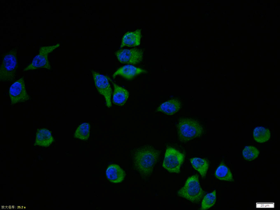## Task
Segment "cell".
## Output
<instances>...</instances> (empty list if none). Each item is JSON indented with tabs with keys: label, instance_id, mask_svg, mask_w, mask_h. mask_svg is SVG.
Wrapping results in <instances>:
<instances>
[{
	"label": "cell",
	"instance_id": "cell-2",
	"mask_svg": "<svg viewBox=\"0 0 280 210\" xmlns=\"http://www.w3.org/2000/svg\"><path fill=\"white\" fill-rule=\"evenodd\" d=\"M177 137L181 142H190L200 137L203 128L200 122L192 118H182L177 123Z\"/></svg>",
	"mask_w": 280,
	"mask_h": 210
},
{
	"label": "cell",
	"instance_id": "cell-1",
	"mask_svg": "<svg viewBox=\"0 0 280 210\" xmlns=\"http://www.w3.org/2000/svg\"><path fill=\"white\" fill-rule=\"evenodd\" d=\"M160 152L153 146H143L136 149L131 154L133 168L142 177H149L158 162Z\"/></svg>",
	"mask_w": 280,
	"mask_h": 210
},
{
	"label": "cell",
	"instance_id": "cell-6",
	"mask_svg": "<svg viewBox=\"0 0 280 210\" xmlns=\"http://www.w3.org/2000/svg\"><path fill=\"white\" fill-rule=\"evenodd\" d=\"M8 94L11 100V106L25 103L31 100V96L26 88L24 77H20L10 86Z\"/></svg>",
	"mask_w": 280,
	"mask_h": 210
},
{
	"label": "cell",
	"instance_id": "cell-7",
	"mask_svg": "<svg viewBox=\"0 0 280 210\" xmlns=\"http://www.w3.org/2000/svg\"><path fill=\"white\" fill-rule=\"evenodd\" d=\"M184 161V154L172 147H168L162 162V168L173 173H179Z\"/></svg>",
	"mask_w": 280,
	"mask_h": 210
},
{
	"label": "cell",
	"instance_id": "cell-12",
	"mask_svg": "<svg viewBox=\"0 0 280 210\" xmlns=\"http://www.w3.org/2000/svg\"><path fill=\"white\" fill-rule=\"evenodd\" d=\"M142 32L141 30H136L135 31H129L122 36V42L120 48L124 47H139L141 43Z\"/></svg>",
	"mask_w": 280,
	"mask_h": 210
},
{
	"label": "cell",
	"instance_id": "cell-14",
	"mask_svg": "<svg viewBox=\"0 0 280 210\" xmlns=\"http://www.w3.org/2000/svg\"><path fill=\"white\" fill-rule=\"evenodd\" d=\"M181 106L182 104L180 101L176 98H171L160 105L157 109V111L166 114V115H174L178 113L179 111L181 109Z\"/></svg>",
	"mask_w": 280,
	"mask_h": 210
},
{
	"label": "cell",
	"instance_id": "cell-4",
	"mask_svg": "<svg viewBox=\"0 0 280 210\" xmlns=\"http://www.w3.org/2000/svg\"><path fill=\"white\" fill-rule=\"evenodd\" d=\"M204 192L201 188L197 175H193L188 177L185 182L184 186L177 192L179 197H182L192 203H197L201 201Z\"/></svg>",
	"mask_w": 280,
	"mask_h": 210
},
{
	"label": "cell",
	"instance_id": "cell-11",
	"mask_svg": "<svg viewBox=\"0 0 280 210\" xmlns=\"http://www.w3.org/2000/svg\"><path fill=\"white\" fill-rule=\"evenodd\" d=\"M145 73L144 70L139 68V67H134L132 65H126L124 67L118 69L117 71L113 74V77L116 76H121L125 79L131 80L134 77H137L141 74Z\"/></svg>",
	"mask_w": 280,
	"mask_h": 210
},
{
	"label": "cell",
	"instance_id": "cell-15",
	"mask_svg": "<svg viewBox=\"0 0 280 210\" xmlns=\"http://www.w3.org/2000/svg\"><path fill=\"white\" fill-rule=\"evenodd\" d=\"M113 85L115 90H114L112 101L117 106H122L126 103L127 99H128L129 92L126 89L123 88L122 86H118L116 83H114Z\"/></svg>",
	"mask_w": 280,
	"mask_h": 210
},
{
	"label": "cell",
	"instance_id": "cell-9",
	"mask_svg": "<svg viewBox=\"0 0 280 210\" xmlns=\"http://www.w3.org/2000/svg\"><path fill=\"white\" fill-rule=\"evenodd\" d=\"M115 55L121 63L136 64L143 59V52L140 49H121L116 51Z\"/></svg>",
	"mask_w": 280,
	"mask_h": 210
},
{
	"label": "cell",
	"instance_id": "cell-10",
	"mask_svg": "<svg viewBox=\"0 0 280 210\" xmlns=\"http://www.w3.org/2000/svg\"><path fill=\"white\" fill-rule=\"evenodd\" d=\"M107 178L111 183H121L125 178V172L117 164H111L106 171Z\"/></svg>",
	"mask_w": 280,
	"mask_h": 210
},
{
	"label": "cell",
	"instance_id": "cell-20",
	"mask_svg": "<svg viewBox=\"0 0 280 210\" xmlns=\"http://www.w3.org/2000/svg\"><path fill=\"white\" fill-rule=\"evenodd\" d=\"M216 197H217V195H216V191L205 195L203 199H202V204H201V210H209L212 206H214L216 203Z\"/></svg>",
	"mask_w": 280,
	"mask_h": 210
},
{
	"label": "cell",
	"instance_id": "cell-17",
	"mask_svg": "<svg viewBox=\"0 0 280 210\" xmlns=\"http://www.w3.org/2000/svg\"><path fill=\"white\" fill-rule=\"evenodd\" d=\"M253 137L258 143H265L271 138V132L269 130L262 126H258L253 131Z\"/></svg>",
	"mask_w": 280,
	"mask_h": 210
},
{
	"label": "cell",
	"instance_id": "cell-8",
	"mask_svg": "<svg viewBox=\"0 0 280 210\" xmlns=\"http://www.w3.org/2000/svg\"><path fill=\"white\" fill-rule=\"evenodd\" d=\"M92 76H93L94 83H95L96 88L97 89L99 93L104 97L107 108H111V104H112L111 102L112 90L110 84L109 78L107 76H103L102 74L98 73L96 71L92 72Z\"/></svg>",
	"mask_w": 280,
	"mask_h": 210
},
{
	"label": "cell",
	"instance_id": "cell-16",
	"mask_svg": "<svg viewBox=\"0 0 280 210\" xmlns=\"http://www.w3.org/2000/svg\"><path fill=\"white\" fill-rule=\"evenodd\" d=\"M191 166L196 171L200 172L202 177H206L207 171L209 168V163L207 160L202 159L200 157H193L190 160Z\"/></svg>",
	"mask_w": 280,
	"mask_h": 210
},
{
	"label": "cell",
	"instance_id": "cell-3",
	"mask_svg": "<svg viewBox=\"0 0 280 210\" xmlns=\"http://www.w3.org/2000/svg\"><path fill=\"white\" fill-rule=\"evenodd\" d=\"M18 68L17 49L11 50L5 54L0 64V79L1 82H11L16 77Z\"/></svg>",
	"mask_w": 280,
	"mask_h": 210
},
{
	"label": "cell",
	"instance_id": "cell-21",
	"mask_svg": "<svg viewBox=\"0 0 280 210\" xmlns=\"http://www.w3.org/2000/svg\"><path fill=\"white\" fill-rule=\"evenodd\" d=\"M260 155V151L254 146H246L242 151V156L247 161H254Z\"/></svg>",
	"mask_w": 280,
	"mask_h": 210
},
{
	"label": "cell",
	"instance_id": "cell-18",
	"mask_svg": "<svg viewBox=\"0 0 280 210\" xmlns=\"http://www.w3.org/2000/svg\"><path fill=\"white\" fill-rule=\"evenodd\" d=\"M215 176H216L219 180L221 181H225V182H232L233 181V176L230 171L229 168L225 165H220L216 172H215Z\"/></svg>",
	"mask_w": 280,
	"mask_h": 210
},
{
	"label": "cell",
	"instance_id": "cell-5",
	"mask_svg": "<svg viewBox=\"0 0 280 210\" xmlns=\"http://www.w3.org/2000/svg\"><path fill=\"white\" fill-rule=\"evenodd\" d=\"M61 44L51 45V46H45L40 47L39 52L33 59L31 60L30 64L23 69V71H37L40 69H46L47 71H51V63L48 60V56L52 52L60 47Z\"/></svg>",
	"mask_w": 280,
	"mask_h": 210
},
{
	"label": "cell",
	"instance_id": "cell-19",
	"mask_svg": "<svg viewBox=\"0 0 280 210\" xmlns=\"http://www.w3.org/2000/svg\"><path fill=\"white\" fill-rule=\"evenodd\" d=\"M91 126L87 122L81 123L78 128L76 129L74 134V137L81 140H87L89 138Z\"/></svg>",
	"mask_w": 280,
	"mask_h": 210
},
{
	"label": "cell",
	"instance_id": "cell-13",
	"mask_svg": "<svg viewBox=\"0 0 280 210\" xmlns=\"http://www.w3.org/2000/svg\"><path fill=\"white\" fill-rule=\"evenodd\" d=\"M54 137L47 129H40L36 132L35 146L40 147H49L53 144Z\"/></svg>",
	"mask_w": 280,
	"mask_h": 210
}]
</instances>
